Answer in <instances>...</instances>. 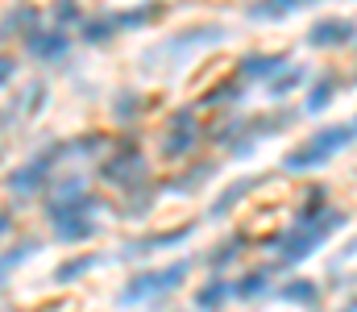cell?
I'll use <instances>...</instances> for the list:
<instances>
[{
	"instance_id": "cell-1",
	"label": "cell",
	"mask_w": 357,
	"mask_h": 312,
	"mask_svg": "<svg viewBox=\"0 0 357 312\" xmlns=\"http://www.w3.org/2000/svg\"><path fill=\"white\" fill-rule=\"evenodd\" d=\"M349 138H357V125H333V129H320L316 138H307V146H299V150H291L287 158H282V167L287 171H307V167H320V163H328Z\"/></svg>"
},
{
	"instance_id": "cell-2",
	"label": "cell",
	"mask_w": 357,
	"mask_h": 312,
	"mask_svg": "<svg viewBox=\"0 0 357 312\" xmlns=\"http://www.w3.org/2000/svg\"><path fill=\"white\" fill-rule=\"evenodd\" d=\"M183 275H187V262H175V267H167V271H154V275H146V279H137V283L129 288V300L171 292V288H178V283H183Z\"/></svg>"
},
{
	"instance_id": "cell-3",
	"label": "cell",
	"mask_w": 357,
	"mask_h": 312,
	"mask_svg": "<svg viewBox=\"0 0 357 312\" xmlns=\"http://www.w3.org/2000/svg\"><path fill=\"white\" fill-rule=\"evenodd\" d=\"M354 38H357L354 21H341V17L316 21V25H312V34H307V42H312V46H345V42H354Z\"/></svg>"
},
{
	"instance_id": "cell-4",
	"label": "cell",
	"mask_w": 357,
	"mask_h": 312,
	"mask_svg": "<svg viewBox=\"0 0 357 312\" xmlns=\"http://www.w3.org/2000/svg\"><path fill=\"white\" fill-rule=\"evenodd\" d=\"M278 67H282V54H258V59H245V63H241V75H245V80H266Z\"/></svg>"
},
{
	"instance_id": "cell-5",
	"label": "cell",
	"mask_w": 357,
	"mask_h": 312,
	"mask_svg": "<svg viewBox=\"0 0 357 312\" xmlns=\"http://www.w3.org/2000/svg\"><path fill=\"white\" fill-rule=\"evenodd\" d=\"M282 300H295V304H312V300H320V288H316L312 279H291V283L282 288Z\"/></svg>"
},
{
	"instance_id": "cell-6",
	"label": "cell",
	"mask_w": 357,
	"mask_h": 312,
	"mask_svg": "<svg viewBox=\"0 0 357 312\" xmlns=\"http://www.w3.org/2000/svg\"><path fill=\"white\" fill-rule=\"evenodd\" d=\"M295 8H299V0H262V4H254V8H250V17L274 21V17H287V13H295Z\"/></svg>"
},
{
	"instance_id": "cell-7",
	"label": "cell",
	"mask_w": 357,
	"mask_h": 312,
	"mask_svg": "<svg viewBox=\"0 0 357 312\" xmlns=\"http://www.w3.org/2000/svg\"><path fill=\"white\" fill-rule=\"evenodd\" d=\"M337 96V80H324L320 88H312V96H307V112H320V108H328Z\"/></svg>"
},
{
	"instance_id": "cell-8",
	"label": "cell",
	"mask_w": 357,
	"mask_h": 312,
	"mask_svg": "<svg viewBox=\"0 0 357 312\" xmlns=\"http://www.w3.org/2000/svg\"><path fill=\"white\" fill-rule=\"evenodd\" d=\"M250 188H254V179H241V184H233V188H229V192H225V196L216 200V208H212V212H216V216H225V212L237 205V200H241V196H245Z\"/></svg>"
},
{
	"instance_id": "cell-9",
	"label": "cell",
	"mask_w": 357,
	"mask_h": 312,
	"mask_svg": "<svg viewBox=\"0 0 357 312\" xmlns=\"http://www.w3.org/2000/svg\"><path fill=\"white\" fill-rule=\"evenodd\" d=\"M225 296H229V288H225L220 279H212V283L195 296V304H199V309H212V304H225Z\"/></svg>"
},
{
	"instance_id": "cell-10",
	"label": "cell",
	"mask_w": 357,
	"mask_h": 312,
	"mask_svg": "<svg viewBox=\"0 0 357 312\" xmlns=\"http://www.w3.org/2000/svg\"><path fill=\"white\" fill-rule=\"evenodd\" d=\"M303 75H307L303 67H291V71H287L282 80H274V84H270V92H274V96H287L291 88H299V84H303Z\"/></svg>"
},
{
	"instance_id": "cell-11",
	"label": "cell",
	"mask_w": 357,
	"mask_h": 312,
	"mask_svg": "<svg viewBox=\"0 0 357 312\" xmlns=\"http://www.w3.org/2000/svg\"><path fill=\"white\" fill-rule=\"evenodd\" d=\"M237 292H241L245 300H250V296H262V292H266V271H254L250 279H241V288H237Z\"/></svg>"
},
{
	"instance_id": "cell-12",
	"label": "cell",
	"mask_w": 357,
	"mask_h": 312,
	"mask_svg": "<svg viewBox=\"0 0 357 312\" xmlns=\"http://www.w3.org/2000/svg\"><path fill=\"white\" fill-rule=\"evenodd\" d=\"M191 146H195V133L187 129V133H175V138H171V146H167V154H183V150H191Z\"/></svg>"
},
{
	"instance_id": "cell-13",
	"label": "cell",
	"mask_w": 357,
	"mask_h": 312,
	"mask_svg": "<svg viewBox=\"0 0 357 312\" xmlns=\"http://www.w3.org/2000/svg\"><path fill=\"white\" fill-rule=\"evenodd\" d=\"M237 254H241V237H237L233 246H225V250H216V254H212V267H225V262H233Z\"/></svg>"
},
{
	"instance_id": "cell-14",
	"label": "cell",
	"mask_w": 357,
	"mask_h": 312,
	"mask_svg": "<svg viewBox=\"0 0 357 312\" xmlns=\"http://www.w3.org/2000/svg\"><path fill=\"white\" fill-rule=\"evenodd\" d=\"M341 258H357V237L349 242V246H345V254H341Z\"/></svg>"
},
{
	"instance_id": "cell-15",
	"label": "cell",
	"mask_w": 357,
	"mask_h": 312,
	"mask_svg": "<svg viewBox=\"0 0 357 312\" xmlns=\"http://www.w3.org/2000/svg\"><path fill=\"white\" fill-rule=\"evenodd\" d=\"M8 67H13V63H8V59H0V80H4V71H8Z\"/></svg>"
}]
</instances>
